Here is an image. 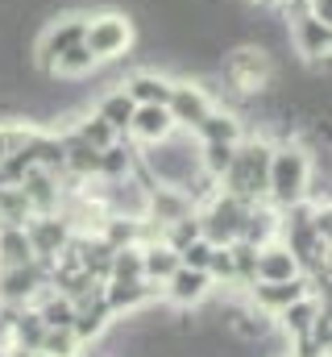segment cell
Returning <instances> with one entry per match:
<instances>
[{"instance_id": "cell-1", "label": "cell", "mask_w": 332, "mask_h": 357, "mask_svg": "<svg viewBox=\"0 0 332 357\" xmlns=\"http://www.w3.org/2000/svg\"><path fill=\"white\" fill-rule=\"evenodd\" d=\"M312 195V154L303 146H274L270 150V171H266V204L270 208H291Z\"/></svg>"}, {"instance_id": "cell-2", "label": "cell", "mask_w": 332, "mask_h": 357, "mask_svg": "<svg viewBox=\"0 0 332 357\" xmlns=\"http://www.w3.org/2000/svg\"><path fill=\"white\" fill-rule=\"evenodd\" d=\"M270 142H237V154L229 162V171L220 175L225 191L246 199V204H257L266 199V171H270Z\"/></svg>"}, {"instance_id": "cell-3", "label": "cell", "mask_w": 332, "mask_h": 357, "mask_svg": "<svg viewBox=\"0 0 332 357\" xmlns=\"http://www.w3.org/2000/svg\"><path fill=\"white\" fill-rule=\"evenodd\" d=\"M50 287V262H25V266H8L0 270V299L13 303V307H29L33 295Z\"/></svg>"}, {"instance_id": "cell-4", "label": "cell", "mask_w": 332, "mask_h": 357, "mask_svg": "<svg viewBox=\"0 0 332 357\" xmlns=\"http://www.w3.org/2000/svg\"><path fill=\"white\" fill-rule=\"evenodd\" d=\"M129 38H133V29H129V21L116 17V13H104V17H96V21L83 25V46L91 50L96 63H100V59H116V54H125Z\"/></svg>"}, {"instance_id": "cell-5", "label": "cell", "mask_w": 332, "mask_h": 357, "mask_svg": "<svg viewBox=\"0 0 332 357\" xmlns=\"http://www.w3.org/2000/svg\"><path fill=\"white\" fill-rule=\"evenodd\" d=\"M163 299L170 307H204L208 299H212V291H216V282L208 278V270H191V266H179L170 278H166L163 287Z\"/></svg>"}, {"instance_id": "cell-6", "label": "cell", "mask_w": 332, "mask_h": 357, "mask_svg": "<svg viewBox=\"0 0 332 357\" xmlns=\"http://www.w3.org/2000/svg\"><path fill=\"white\" fill-rule=\"evenodd\" d=\"M25 237H29L33 258L54 266V258H59L63 245L71 241V225H67L63 216H54V212H50V216H29V220H25Z\"/></svg>"}, {"instance_id": "cell-7", "label": "cell", "mask_w": 332, "mask_h": 357, "mask_svg": "<svg viewBox=\"0 0 332 357\" xmlns=\"http://www.w3.org/2000/svg\"><path fill=\"white\" fill-rule=\"evenodd\" d=\"M154 299H158V287H154L150 278H108V282H104V303H108L112 320L133 316L137 307H146V303H154Z\"/></svg>"}, {"instance_id": "cell-8", "label": "cell", "mask_w": 332, "mask_h": 357, "mask_svg": "<svg viewBox=\"0 0 332 357\" xmlns=\"http://www.w3.org/2000/svg\"><path fill=\"white\" fill-rule=\"evenodd\" d=\"M225 75H229V84L237 91H262L266 84H270V59L262 54V50H253V46H246V50H237V54H229V63H225Z\"/></svg>"}, {"instance_id": "cell-9", "label": "cell", "mask_w": 332, "mask_h": 357, "mask_svg": "<svg viewBox=\"0 0 332 357\" xmlns=\"http://www.w3.org/2000/svg\"><path fill=\"white\" fill-rule=\"evenodd\" d=\"M166 112L174 121V129H195L208 112H212V96L195 84H174L170 100H166Z\"/></svg>"}, {"instance_id": "cell-10", "label": "cell", "mask_w": 332, "mask_h": 357, "mask_svg": "<svg viewBox=\"0 0 332 357\" xmlns=\"http://www.w3.org/2000/svg\"><path fill=\"white\" fill-rule=\"evenodd\" d=\"M299 295H308V278L299 274V278H287V282H249L246 287V299L253 307H262V312H270V316H278L287 303H295Z\"/></svg>"}, {"instance_id": "cell-11", "label": "cell", "mask_w": 332, "mask_h": 357, "mask_svg": "<svg viewBox=\"0 0 332 357\" xmlns=\"http://www.w3.org/2000/svg\"><path fill=\"white\" fill-rule=\"evenodd\" d=\"M287 278H299V262H295V254H291L282 241H266V245H257V258H253V282H287Z\"/></svg>"}, {"instance_id": "cell-12", "label": "cell", "mask_w": 332, "mask_h": 357, "mask_svg": "<svg viewBox=\"0 0 332 357\" xmlns=\"http://www.w3.org/2000/svg\"><path fill=\"white\" fill-rule=\"evenodd\" d=\"M229 333H233L241 345H266V341H274V337H278V324H274V316H270V312L253 307V303L246 299V303H241V312L233 316Z\"/></svg>"}, {"instance_id": "cell-13", "label": "cell", "mask_w": 332, "mask_h": 357, "mask_svg": "<svg viewBox=\"0 0 332 357\" xmlns=\"http://www.w3.org/2000/svg\"><path fill=\"white\" fill-rule=\"evenodd\" d=\"M129 133H133L137 142H146V146L170 137V133H174V121H170L166 104H137L133 116H129Z\"/></svg>"}, {"instance_id": "cell-14", "label": "cell", "mask_w": 332, "mask_h": 357, "mask_svg": "<svg viewBox=\"0 0 332 357\" xmlns=\"http://www.w3.org/2000/svg\"><path fill=\"white\" fill-rule=\"evenodd\" d=\"M324 307H329V299H320V295H312V291H308V295H299L295 303H287V307L274 316V324H278V333H282V337H299V333H308V328H312V320H316Z\"/></svg>"}, {"instance_id": "cell-15", "label": "cell", "mask_w": 332, "mask_h": 357, "mask_svg": "<svg viewBox=\"0 0 332 357\" xmlns=\"http://www.w3.org/2000/svg\"><path fill=\"white\" fill-rule=\"evenodd\" d=\"M174 270H179V250H170L163 237L142 245V278H150L154 287H163Z\"/></svg>"}, {"instance_id": "cell-16", "label": "cell", "mask_w": 332, "mask_h": 357, "mask_svg": "<svg viewBox=\"0 0 332 357\" xmlns=\"http://www.w3.org/2000/svg\"><path fill=\"white\" fill-rule=\"evenodd\" d=\"M199 142H241V121L233 116V112H208L195 129H191Z\"/></svg>"}, {"instance_id": "cell-17", "label": "cell", "mask_w": 332, "mask_h": 357, "mask_svg": "<svg viewBox=\"0 0 332 357\" xmlns=\"http://www.w3.org/2000/svg\"><path fill=\"white\" fill-rule=\"evenodd\" d=\"M83 25H87V21L71 17L67 25H54V29L46 33V42H42V63H46V67H50V63H54V59H59V54H63L67 46L83 42Z\"/></svg>"}, {"instance_id": "cell-18", "label": "cell", "mask_w": 332, "mask_h": 357, "mask_svg": "<svg viewBox=\"0 0 332 357\" xmlns=\"http://www.w3.org/2000/svg\"><path fill=\"white\" fill-rule=\"evenodd\" d=\"M25 262H33V250H29L25 225H21V229H0V270L25 266Z\"/></svg>"}, {"instance_id": "cell-19", "label": "cell", "mask_w": 332, "mask_h": 357, "mask_svg": "<svg viewBox=\"0 0 332 357\" xmlns=\"http://www.w3.org/2000/svg\"><path fill=\"white\" fill-rule=\"evenodd\" d=\"M38 354L42 357H83V341L71 333V324L67 328H46L42 341H38Z\"/></svg>"}, {"instance_id": "cell-20", "label": "cell", "mask_w": 332, "mask_h": 357, "mask_svg": "<svg viewBox=\"0 0 332 357\" xmlns=\"http://www.w3.org/2000/svg\"><path fill=\"white\" fill-rule=\"evenodd\" d=\"M170 79H163V75H137V79H129L125 84V91H129V100L133 104H166L170 100Z\"/></svg>"}, {"instance_id": "cell-21", "label": "cell", "mask_w": 332, "mask_h": 357, "mask_svg": "<svg viewBox=\"0 0 332 357\" xmlns=\"http://www.w3.org/2000/svg\"><path fill=\"white\" fill-rule=\"evenodd\" d=\"M295 33H299V46H303V54H312V59H324V54H329V42H332L329 21H320V17H303Z\"/></svg>"}, {"instance_id": "cell-22", "label": "cell", "mask_w": 332, "mask_h": 357, "mask_svg": "<svg viewBox=\"0 0 332 357\" xmlns=\"http://www.w3.org/2000/svg\"><path fill=\"white\" fill-rule=\"evenodd\" d=\"M233 154H237V142H204V150H199V171L220 183V175H225L229 162H233Z\"/></svg>"}, {"instance_id": "cell-23", "label": "cell", "mask_w": 332, "mask_h": 357, "mask_svg": "<svg viewBox=\"0 0 332 357\" xmlns=\"http://www.w3.org/2000/svg\"><path fill=\"white\" fill-rule=\"evenodd\" d=\"M42 333H46L42 316H38L33 307H21V312H17V320H13V345H21V349H38Z\"/></svg>"}, {"instance_id": "cell-24", "label": "cell", "mask_w": 332, "mask_h": 357, "mask_svg": "<svg viewBox=\"0 0 332 357\" xmlns=\"http://www.w3.org/2000/svg\"><path fill=\"white\" fill-rule=\"evenodd\" d=\"M133 108H137V104L129 100V91H125V88L100 100V116H104V121H108L116 133H121V129H129V116H133Z\"/></svg>"}, {"instance_id": "cell-25", "label": "cell", "mask_w": 332, "mask_h": 357, "mask_svg": "<svg viewBox=\"0 0 332 357\" xmlns=\"http://www.w3.org/2000/svg\"><path fill=\"white\" fill-rule=\"evenodd\" d=\"M91 67H96V59H91V50H87L83 42L67 46V50L50 63V71H54V75H83V71H91Z\"/></svg>"}, {"instance_id": "cell-26", "label": "cell", "mask_w": 332, "mask_h": 357, "mask_svg": "<svg viewBox=\"0 0 332 357\" xmlns=\"http://www.w3.org/2000/svg\"><path fill=\"white\" fill-rule=\"evenodd\" d=\"M75 137H83L87 146H96V150H108L112 142H116V129L96 112V116H87V121H80V129H75Z\"/></svg>"}, {"instance_id": "cell-27", "label": "cell", "mask_w": 332, "mask_h": 357, "mask_svg": "<svg viewBox=\"0 0 332 357\" xmlns=\"http://www.w3.org/2000/svg\"><path fill=\"white\" fill-rule=\"evenodd\" d=\"M108 278H142V245L112 250V274Z\"/></svg>"}, {"instance_id": "cell-28", "label": "cell", "mask_w": 332, "mask_h": 357, "mask_svg": "<svg viewBox=\"0 0 332 357\" xmlns=\"http://www.w3.org/2000/svg\"><path fill=\"white\" fill-rule=\"evenodd\" d=\"M212 241L208 237H195V241H187L183 250H179V266H191V270H208V258H212Z\"/></svg>"}, {"instance_id": "cell-29", "label": "cell", "mask_w": 332, "mask_h": 357, "mask_svg": "<svg viewBox=\"0 0 332 357\" xmlns=\"http://www.w3.org/2000/svg\"><path fill=\"white\" fill-rule=\"evenodd\" d=\"M308 337H312V341H316L320 349H329V354H332V320H329V307H324V312H320V316L312 320Z\"/></svg>"}, {"instance_id": "cell-30", "label": "cell", "mask_w": 332, "mask_h": 357, "mask_svg": "<svg viewBox=\"0 0 332 357\" xmlns=\"http://www.w3.org/2000/svg\"><path fill=\"white\" fill-rule=\"evenodd\" d=\"M312 17H320V21H329V0H312Z\"/></svg>"}, {"instance_id": "cell-31", "label": "cell", "mask_w": 332, "mask_h": 357, "mask_svg": "<svg viewBox=\"0 0 332 357\" xmlns=\"http://www.w3.org/2000/svg\"><path fill=\"white\" fill-rule=\"evenodd\" d=\"M0 357H8V354H4V349H0Z\"/></svg>"}, {"instance_id": "cell-32", "label": "cell", "mask_w": 332, "mask_h": 357, "mask_svg": "<svg viewBox=\"0 0 332 357\" xmlns=\"http://www.w3.org/2000/svg\"><path fill=\"white\" fill-rule=\"evenodd\" d=\"M324 357H332V354H324Z\"/></svg>"}, {"instance_id": "cell-33", "label": "cell", "mask_w": 332, "mask_h": 357, "mask_svg": "<svg viewBox=\"0 0 332 357\" xmlns=\"http://www.w3.org/2000/svg\"><path fill=\"white\" fill-rule=\"evenodd\" d=\"M0 303H4V299H0Z\"/></svg>"}]
</instances>
